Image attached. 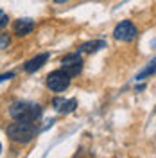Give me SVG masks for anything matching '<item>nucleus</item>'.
Listing matches in <instances>:
<instances>
[{
  "label": "nucleus",
  "mask_w": 156,
  "mask_h": 158,
  "mask_svg": "<svg viewBox=\"0 0 156 158\" xmlns=\"http://www.w3.org/2000/svg\"><path fill=\"white\" fill-rule=\"evenodd\" d=\"M38 131L39 129L36 126V120H16L7 126V137L13 142L27 144L38 135Z\"/></svg>",
  "instance_id": "nucleus-1"
},
{
  "label": "nucleus",
  "mask_w": 156,
  "mask_h": 158,
  "mask_svg": "<svg viewBox=\"0 0 156 158\" xmlns=\"http://www.w3.org/2000/svg\"><path fill=\"white\" fill-rule=\"evenodd\" d=\"M9 115L14 120H38L41 117V106L31 101H16L9 106Z\"/></svg>",
  "instance_id": "nucleus-2"
},
{
  "label": "nucleus",
  "mask_w": 156,
  "mask_h": 158,
  "mask_svg": "<svg viewBox=\"0 0 156 158\" xmlns=\"http://www.w3.org/2000/svg\"><path fill=\"white\" fill-rule=\"evenodd\" d=\"M83 65H84L83 63V58L79 56L77 52H70L65 58H61V70H65L70 77L79 76L81 70H83Z\"/></svg>",
  "instance_id": "nucleus-3"
},
{
  "label": "nucleus",
  "mask_w": 156,
  "mask_h": 158,
  "mask_svg": "<svg viewBox=\"0 0 156 158\" xmlns=\"http://www.w3.org/2000/svg\"><path fill=\"white\" fill-rule=\"evenodd\" d=\"M70 76L65 72V70H54L50 72L49 77H47V86H49L52 92H63L70 86Z\"/></svg>",
  "instance_id": "nucleus-4"
},
{
  "label": "nucleus",
  "mask_w": 156,
  "mask_h": 158,
  "mask_svg": "<svg viewBox=\"0 0 156 158\" xmlns=\"http://www.w3.org/2000/svg\"><path fill=\"white\" fill-rule=\"evenodd\" d=\"M138 34V29L135 27V23L133 22H129V20H124V22H120L115 31H113V36L120 41H133V40L137 38Z\"/></svg>",
  "instance_id": "nucleus-5"
},
{
  "label": "nucleus",
  "mask_w": 156,
  "mask_h": 158,
  "mask_svg": "<svg viewBox=\"0 0 156 158\" xmlns=\"http://www.w3.org/2000/svg\"><path fill=\"white\" fill-rule=\"evenodd\" d=\"M14 34L16 36H27V34H31L32 31H34V20L31 18H18L16 22H14Z\"/></svg>",
  "instance_id": "nucleus-6"
},
{
  "label": "nucleus",
  "mask_w": 156,
  "mask_h": 158,
  "mask_svg": "<svg viewBox=\"0 0 156 158\" xmlns=\"http://www.w3.org/2000/svg\"><path fill=\"white\" fill-rule=\"evenodd\" d=\"M49 52H43V54H38V56H34L32 59H29V61H25V65H23V69H25V72H29V74H32V72H36V70H39L47 61H49Z\"/></svg>",
  "instance_id": "nucleus-7"
},
{
  "label": "nucleus",
  "mask_w": 156,
  "mask_h": 158,
  "mask_svg": "<svg viewBox=\"0 0 156 158\" xmlns=\"http://www.w3.org/2000/svg\"><path fill=\"white\" fill-rule=\"evenodd\" d=\"M54 108L58 110L59 113H72L74 110L77 108V101L76 99H61V97H56L52 101Z\"/></svg>",
  "instance_id": "nucleus-8"
},
{
  "label": "nucleus",
  "mask_w": 156,
  "mask_h": 158,
  "mask_svg": "<svg viewBox=\"0 0 156 158\" xmlns=\"http://www.w3.org/2000/svg\"><path fill=\"white\" fill-rule=\"evenodd\" d=\"M106 47V41H102V40H93V41H86V43H83L79 50H84V52H97L99 49H104Z\"/></svg>",
  "instance_id": "nucleus-9"
},
{
  "label": "nucleus",
  "mask_w": 156,
  "mask_h": 158,
  "mask_svg": "<svg viewBox=\"0 0 156 158\" xmlns=\"http://www.w3.org/2000/svg\"><path fill=\"white\" fill-rule=\"evenodd\" d=\"M9 43H11V36L7 32H2V34H0V49L9 47Z\"/></svg>",
  "instance_id": "nucleus-10"
},
{
  "label": "nucleus",
  "mask_w": 156,
  "mask_h": 158,
  "mask_svg": "<svg viewBox=\"0 0 156 158\" xmlns=\"http://www.w3.org/2000/svg\"><path fill=\"white\" fill-rule=\"evenodd\" d=\"M9 23V16L4 13V11H0V31L2 29H6V25Z\"/></svg>",
  "instance_id": "nucleus-11"
},
{
  "label": "nucleus",
  "mask_w": 156,
  "mask_h": 158,
  "mask_svg": "<svg viewBox=\"0 0 156 158\" xmlns=\"http://www.w3.org/2000/svg\"><path fill=\"white\" fill-rule=\"evenodd\" d=\"M14 77V72H7V74H0V83L2 81H7V79Z\"/></svg>",
  "instance_id": "nucleus-12"
},
{
  "label": "nucleus",
  "mask_w": 156,
  "mask_h": 158,
  "mask_svg": "<svg viewBox=\"0 0 156 158\" xmlns=\"http://www.w3.org/2000/svg\"><path fill=\"white\" fill-rule=\"evenodd\" d=\"M56 4H67V2H70V0H54Z\"/></svg>",
  "instance_id": "nucleus-13"
},
{
  "label": "nucleus",
  "mask_w": 156,
  "mask_h": 158,
  "mask_svg": "<svg viewBox=\"0 0 156 158\" xmlns=\"http://www.w3.org/2000/svg\"><path fill=\"white\" fill-rule=\"evenodd\" d=\"M0 151H2V144H0Z\"/></svg>",
  "instance_id": "nucleus-14"
}]
</instances>
